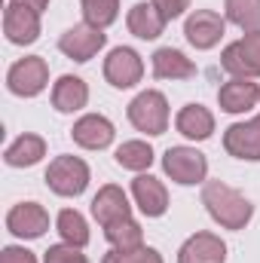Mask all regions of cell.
Here are the masks:
<instances>
[{
    "label": "cell",
    "instance_id": "cell-1",
    "mask_svg": "<svg viewBox=\"0 0 260 263\" xmlns=\"http://www.w3.org/2000/svg\"><path fill=\"white\" fill-rule=\"evenodd\" d=\"M202 205L208 208V214L224 230H242L251 220V214H254V205L242 196L239 190L227 187L224 181H205V187H202Z\"/></svg>",
    "mask_w": 260,
    "mask_h": 263
},
{
    "label": "cell",
    "instance_id": "cell-2",
    "mask_svg": "<svg viewBox=\"0 0 260 263\" xmlns=\"http://www.w3.org/2000/svg\"><path fill=\"white\" fill-rule=\"evenodd\" d=\"M129 120L132 126L144 135H162L169 129V101L162 92L147 89L141 92L135 101L129 104Z\"/></svg>",
    "mask_w": 260,
    "mask_h": 263
},
{
    "label": "cell",
    "instance_id": "cell-3",
    "mask_svg": "<svg viewBox=\"0 0 260 263\" xmlns=\"http://www.w3.org/2000/svg\"><path fill=\"white\" fill-rule=\"evenodd\" d=\"M46 184L59 196H80L89 184V165L77 156H55L46 168Z\"/></svg>",
    "mask_w": 260,
    "mask_h": 263
},
{
    "label": "cell",
    "instance_id": "cell-4",
    "mask_svg": "<svg viewBox=\"0 0 260 263\" xmlns=\"http://www.w3.org/2000/svg\"><path fill=\"white\" fill-rule=\"evenodd\" d=\"M49 83V67L40 55H28V59H18L15 65L9 67L6 73V86L12 95H22V98H34L46 89Z\"/></svg>",
    "mask_w": 260,
    "mask_h": 263
},
{
    "label": "cell",
    "instance_id": "cell-5",
    "mask_svg": "<svg viewBox=\"0 0 260 263\" xmlns=\"http://www.w3.org/2000/svg\"><path fill=\"white\" fill-rule=\"evenodd\" d=\"M162 168L175 184H184V187L205 181V175H208L205 156L193 147H169L162 156Z\"/></svg>",
    "mask_w": 260,
    "mask_h": 263
},
{
    "label": "cell",
    "instance_id": "cell-6",
    "mask_svg": "<svg viewBox=\"0 0 260 263\" xmlns=\"http://www.w3.org/2000/svg\"><path fill=\"white\" fill-rule=\"evenodd\" d=\"M220 65L233 77H245V80L260 77V31H251L242 40L230 43L220 55Z\"/></svg>",
    "mask_w": 260,
    "mask_h": 263
},
{
    "label": "cell",
    "instance_id": "cell-7",
    "mask_svg": "<svg viewBox=\"0 0 260 263\" xmlns=\"http://www.w3.org/2000/svg\"><path fill=\"white\" fill-rule=\"evenodd\" d=\"M104 43H107L104 28H95V25L83 22V25H73V28H67L62 34L59 49L73 62H89V59L98 55V49H104Z\"/></svg>",
    "mask_w": 260,
    "mask_h": 263
},
{
    "label": "cell",
    "instance_id": "cell-8",
    "mask_svg": "<svg viewBox=\"0 0 260 263\" xmlns=\"http://www.w3.org/2000/svg\"><path fill=\"white\" fill-rule=\"evenodd\" d=\"M6 230L18 239H40L49 230V214L37 202H18L6 214Z\"/></svg>",
    "mask_w": 260,
    "mask_h": 263
},
{
    "label": "cell",
    "instance_id": "cell-9",
    "mask_svg": "<svg viewBox=\"0 0 260 263\" xmlns=\"http://www.w3.org/2000/svg\"><path fill=\"white\" fill-rule=\"evenodd\" d=\"M104 77H107L110 86L129 89L135 83H141V77H144V62H141V55H138L135 49L117 46V49L104 59Z\"/></svg>",
    "mask_w": 260,
    "mask_h": 263
},
{
    "label": "cell",
    "instance_id": "cell-10",
    "mask_svg": "<svg viewBox=\"0 0 260 263\" xmlns=\"http://www.w3.org/2000/svg\"><path fill=\"white\" fill-rule=\"evenodd\" d=\"M3 34L15 46L34 43L40 37V12H34L28 6H18V3H9L6 12H3Z\"/></svg>",
    "mask_w": 260,
    "mask_h": 263
},
{
    "label": "cell",
    "instance_id": "cell-11",
    "mask_svg": "<svg viewBox=\"0 0 260 263\" xmlns=\"http://www.w3.org/2000/svg\"><path fill=\"white\" fill-rule=\"evenodd\" d=\"M224 31H227V22L217 12H211V9H196L193 15L187 18V25H184V34H187L190 46H196V49L217 46Z\"/></svg>",
    "mask_w": 260,
    "mask_h": 263
},
{
    "label": "cell",
    "instance_id": "cell-12",
    "mask_svg": "<svg viewBox=\"0 0 260 263\" xmlns=\"http://www.w3.org/2000/svg\"><path fill=\"white\" fill-rule=\"evenodd\" d=\"M224 147H227V153L236 156V159L257 162L260 159V117L248 120V123L230 126L227 135H224Z\"/></svg>",
    "mask_w": 260,
    "mask_h": 263
},
{
    "label": "cell",
    "instance_id": "cell-13",
    "mask_svg": "<svg viewBox=\"0 0 260 263\" xmlns=\"http://www.w3.org/2000/svg\"><path fill=\"white\" fill-rule=\"evenodd\" d=\"M257 101H260V86L251 83V80H245V77H233V80L224 83L220 92H217V104H220V110H227V114H245V110H251Z\"/></svg>",
    "mask_w": 260,
    "mask_h": 263
},
{
    "label": "cell",
    "instance_id": "cell-14",
    "mask_svg": "<svg viewBox=\"0 0 260 263\" xmlns=\"http://www.w3.org/2000/svg\"><path fill=\"white\" fill-rule=\"evenodd\" d=\"M224 260H227V245L214 233H196L178 251V263H224Z\"/></svg>",
    "mask_w": 260,
    "mask_h": 263
},
{
    "label": "cell",
    "instance_id": "cell-15",
    "mask_svg": "<svg viewBox=\"0 0 260 263\" xmlns=\"http://www.w3.org/2000/svg\"><path fill=\"white\" fill-rule=\"evenodd\" d=\"M92 217H95L101 227H110V223H117V220L132 217V205H129V199H126V193H123L117 184L101 187L98 196L92 199Z\"/></svg>",
    "mask_w": 260,
    "mask_h": 263
},
{
    "label": "cell",
    "instance_id": "cell-16",
    "mask_svg": "<svg viewBox=\"0 0 260 263\" xmlns=\"http://www.w3.org/2000/svg\"><path fill=\"white\" fill-rule=\"evenodd\" d=\"M73 141L86 150H104L110 141H114V123L101 114H89L83 120L73 123Z\"/></svg>",
    "mask_w": 260,
    "mask_h": 263
},
{
    "label": "cell",
    "instance_id": "cell-17",
    "mask_svg": "<svg viewBox=\"0 0 260 263\" xmlns=\"http://www.w3.org/2000/svg\"><path fill=\"white\" fill-rule=\"evenodd\" d=\"M132 193H135L138 208H141L147 217L165 214V208H169V193H165V187H162L159 178H153V175H138V178L132 181Z\"/></svg>",
    "mask_w": 260,
    "mask_h": 263
},
{
    "label": "cell",
    "instance_id": "cell-18",
    "mask_svg": "<svg viewBox=\"0 0 260 263\" xmlns=\"http://www.w3.org/2000/svg\"><path fill=\"white\" fill-rule=\"evenodd\" d=\"M129 31L141 40H156L162 31H165V18L162 12L153 6V3H135L129 9V18H126Z\"/></svg>",
    "mask_w": 260,
    "mask_h": 263
},
{
    "label": "cell",
    "instance_id": "cell-19",
    "mask_svg": "<svg viewBox=\"0 0 260 263\" xmlns=\"http://www.w3.org/2000/svg\"><path fill=\"white\" fill-rule=\"evenodd\" d=\"M86 101H89V86L80 80V77H59V83L52 86V104H55V110H62V114H73V110H80V107H86Z\"/></svg>",
    "mask_w": 260,
    "mask_h": 263
},
{
    "label": "cell",
    "instance_id": "cell-20",
    "mask_svg": "<svg viewBox=\"0 0 260 263\" xmlns=\"http://www.w3.org/2000/svg\"><path fill=\"white\" fill-rule=\"evenodd\" d=\"M175 126H178V132H181L184 138H190V141H205V138H211V132H214V117H211V110L202 107V104H187V107L178 114Z\"/></svg>",
    "mask_w": 260,
    "mask_h": 263
},
{
    "label": "cell",
    "instance_id": "cell-21",
    "mask_svg": "<svg viewBox=\"0 0 260 263\" xmlns=\"http://www.w3.org/2000/svg\"><path fill=\"white\" fill-rule=\"evenodd\" d=\"M153 73L159 80H187L196 73V65L178 49L165 46V49H156L153 52Z\"/></svg>",
    "mask_w": 260,
    "mask_h": 263
},
{
    "label": "cell",
    "instance_id": "cell-22",
    "mask_svg": "<svg viewBox=\"0 0 260 263\" xmlns=\"http://www.w3.org/2000/svg\"><path fill=\"white\" fill-rule=\"evenodd\" d=\"M43 156H46V141H43L40 135H22V138H15V141L6 147V153H3L6 165H12V168L34 165V162H40Z\"/></svg>",
    "mask_w": 260,
    "mask_h": 263
},
{
    "label": "cell",
    "instance_id": "cell-23",
    "mask_svg": "<svg viewBox=\"0 0 260 263\" xmlns=\"http://www.w3.org/2000/svg\"><path fill=\"white\" fill-rule=\"evenodd\" d=\"M104 236H107V242H110L117 251H135V248H144V233H141V227H138L132 217L104 227Z\"/></svg>",
    "mask_w": 260,
    "mask_h": 263
},
{
    "label": "cell",
    "instance_id": "cell-24",
    "mask_svg": "<svg viewBox=\"0 0 260 263\" xmlns=\"http://www.w3.org/2000/svg\"><path fill=\"white\" fill-rule=\"evenodd\" d=\"M227 18L239 25L242 31H260V0H227L224 3Z\"/></svg>",
    "mask_w": 260,
    "mask_h": 263
},
{
    "label": "cell",
    "instance_id": "cell-25",
    "mask_svg": "<svg viewBox=\"0 0 260 263\" xmlns=\"http://www.w3.org/2000/svg\"><path fill=\"white\" fill-rule=\"evenodd\" d=\"M117 162L129 172H144L153 162V150H150L147 141H126V144L117 147Z\"/></svg>",
    "mask_w": 260,
    "mask_h": 263
},
{
    "label": "cell",
    "instance_id": "cell-26",
    "mask_svg": "<svg viewBox=\"0 0 260 263\" xmlns=\"http://www.w3.org/2000/svg\"><path fill=\"white\" fill-rule=\"evenodd\" d=\"M59 233H62V239L67 245H77V248H83L89 242V227H86L83 214L73 211V208H65L59 214Z\"/></svg>",
    "mask_w": 260,
    "mask_h": 263
},
{
    "label": "cell",
    "instance_id": "cell-27",
    "mask_svg": "<svg viewBox=\"0 0 260 263\" xmlns=\"http://www.w3.org/2000/svg\"><path fill=\"white\" fill-rule=\"evenodd\" d=\"M83 15L95 28H107L120 15V0H83Z\"/></svg>",
    "mask_w": 260,
    "mask_h": 263
},
{
    "label": "cell",
    "instance_id": "cell-28",
    "mask_svg": "<svg viewBox=\"0 0 260 263\" xmlns=\"http://www.w3.org/2000/svg\"><path fill=\"white\" fill-rule=\"evenodd\" d=\"M104 263H162L159 257V251H153V248H135V251H110V254H104Z\"/></svg>",
    "mask_w": 260,
    "mask_h": 263
},
{
    "label": "cell",
    "instance_id": "cell-29",
    "mask_svg": "<svg viewBox=\"0 0 260 263\" xmlns=\"http://www.w3.org/2000/svg\"><path fill=\"white\" fill-rule=\"evenodd\" d=\"M43 263H86V254H80L77 245H52Z\"/></svg>",
    "mask_w": 260,
    "mask_h": 263
},
{
    "label": "cell",
    "instance_id": "cell-30",
    "mask_svg": "<svg viewBox=\"0 0 260 263\" xmlns=\"http://www.w3.org/2000/svg\"><path fill=\"white\" fill-rule=\"evenodd\" d=\"M159 12H162V18L165 22H172V18H178L187 6H190V0H150Z\"/></svg>",
    "mask_w": 260,
    "mask_h": 263
},
{
    "label": "cell",
    "instance_id": "cell-31",
    "mask_svg": "<svg viewBox=\"0 0 260 263\" xmlns=\"http://www.w3.org/2000/svg\"><path fill=\"white\" fill-rule=\"evenodd\" d=\"M0 263H37V257L28 251V248H18V245H9L0 251Z\"/></svg>",
    "mask_w": 260,
    "mask_h": 263
},
{
    "label": "cell",
    "instance_id": "cell-32",
    "mask_svg": "<svg viewBox=\"0 0 260 263\" xmlns=\"http://www.w3.org/2000/svg\"><path fill=\"white\" fill-rule=\"evenodd\" d=\"M9 3H18V6H28V9H34V12H43V9L49 6V0H9Z\"/></svg>",
    "mask_w": 260,
    "mask_h": 263
}]
</instances>
